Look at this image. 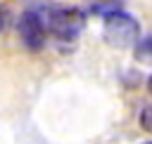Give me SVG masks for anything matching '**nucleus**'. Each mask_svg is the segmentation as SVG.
<instances>
[{"label":"nucleus","instance_id":"7","mask_svg":"<svg viewBox=\"0 0 152 144\" xmlns=\"http://www.w3.org/2000/svg\"><path fill=\"white\" fill-rule=\"evenodd\" d=\"M7 21H10V14H7V9H2V7H0V33L7 28Z\"/></svg>","mask_w":152,"mask_h":144},{"label":"nucleus","instance_id":"5","mask_svg":"<svg viewBox=\"0 0 152 144\" xmlns=\"http://www.w3.org/2000/svg\"><path fill=\"white\" fill-rule=\"evenodd\" d=\"M90 12L107 19V17H112V14L124 12V2H90Z\"/></svg>","mask_w":152,"mask_h":144},{"label":"nucleus","instance_id":"2","mask_svg":"<svg viewBox=\"0 0 152 144\" xmlns=\"http://www.w3.org/2000/svg\"><path fill=\"white\" fill-rule=\"evenodd\" d=\"M102 38L107 45L112 47H135L140 42V24L135 17H131L128 12H119L104 19L102 26Z\"/></svg>","mask_w":152,"mask_h":144},{"label":"nucleus","instance_id":"8","mask_svg":"<svg viewBox=\"0 0 152 144\" xmlns=\"http://www.w3.org/2000/svg\"><path fill=\"white\" fill-rule=\"evenodd\" d=\"M147 90H150V94H152V76L147 78Z\"/></svg>","mask_w":152,"mask_h":144},{"label":"nucleus","instance_id":"1","mask_svg":"<svg viewBox=\"0 0 152 144\" xmlns=\"http://www.w3.org/2000/svg\"><path fill=\"white\" fill-rule=\"evenodd\" d=\"M43 14L48 21V31L57 38V42L74 45L78 40L86 24V14L78 7H50L43 9Z\"/></svg>","mask_w":152,"mask_h":144},{"label":"nucleus","instance_id":"6","mask_svg":"<svg viewBox=\"0 0 152 144\" xmlns=\"http://www.w3.org/2000/svg\"><path fill=\"white\" fill-rule=\"evenodd\" d=\"M138 120H140V127H142L145 132H150V135H152V104H147V106H142V109H140Z\"/></svg>","mask_w":152,"mask_h":144},{"label":"nucleus","instance_id":"9","mask_svg":"<svg viewBox=\"0 0 152 144\" xmlns=\"http://www.w3.org/2000/svg\"><path fill=\"white\" fill-rule=\"evenodd\" d=\"M142 144H152V139H147V142H142Z\"/></svg>","mask_w":152,"mask_h":144},{"label":"nucleus","instance_id":"3","mask_svg":"<svg viewBox=\"0 0 152 144\" xmlns=\"http://www.w3.org/2000/svg\"><path fill=\"white\" fill-rule=\"evenodd\" d=\"M17 33H19V40L21 45L28 50V52H40L45 47V40H48V21H45V14L43 9H26L21 12L19 21H17Z\"/></svg>","mask_w":152,"mask_h":144},{"label":"nucleus","instance_id":"4","mask_svg":"<svg viewBox=\"0 0 152 144\" xmlns=\"http://www.w3.org/2000/svg\"><path fill=\"white\" fill-rule=\"evenodd\" d=\"M133 57L140 64H152V35L140 38V42L133 47Z\"/></svg>","mask_w":152,"mask_h":144}]
</instances>
